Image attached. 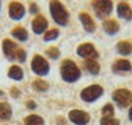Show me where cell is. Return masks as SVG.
Returning <instances> with one entry per match:
<instances>
[{
  "mask_svg": "<svg viewBox=\"0 0 132 125\" xmlns=\"http://www.w3.org/2000/svg\"><path fill=\"white\" fill-rule=\"evenodd\" d=\"M29 12H30L32 14H37V13H39V7H37L35 3H32V4H30V9H29Z\"/></svg>",
  "mask_w": 132,
  "mask_h": 125,
  "instance_id": "83f0119b",
  "label": "cell"
},
{
  "mask_svg": "<svg viewBox=\"0 0 132 125\" xmlns=\"http://www.w3.org/2000/svg\"><path fill=\"white\" fill-rule=\"evenodd\" d=\"M46 55L49 56L50 59H57V58H59V55H60V52H59V49H57V48H49V49L46 50Z\"/></svg>",
  "mask_w": 132,
  "mask_h": 125,
  "instance_id": "484cf974",
  "label": "cell"
},
{
  "mask_svg": "<svg viewBox=\"0 0 132 125\" xmlns=\"http://www.w3.org/2000/svg\"><path fill=\"white\" fill-rule=\"evenodd\" d=\"M16 60L17 62H24V60H26V52H24L23 49H20V48H19V50H17Z\"/></svg>",
  "mask_w": 132,
  "mask_h": 125,
  "instance_id": "4316f807",
  "label": "cell"
},
{
  "mask_svg": "<svg viewBox=\"0 0 132 125\" xmlns=\"http://www.w3.org/2000/svg\"><path fill=\"white\" fill-rule=\"evenodd\" d=\"M33 88L36 89V91H39V92H43V91H47L49 85L45 81H42V79H35L33 81Z\"/></svg>",
  "mask_w": 132,
  "mask_h": 125,
  "instance_id": "7402d4cb",
  "label": "cell"
},
{
  "mask_svg": "<svg viewBox=\"0 0 132 125\" xmlns=\"http://www.w3.org/2000/svg\"><path fill=\"white\" fill-rule=\"evenodd\" d=\"M0 96H3V91H0Z\"/></svg>",
  "mask_w": 132,
  "mask_h": 125,
  "instance_id": "d6a6232c",
  "label": "cell"
},
{
  "mask_svg": "<svg viewBox=\"0 0 132 125\" xmlns=\"http://www.w3.org/2000/svg\"><path fill=\"white\" fill-rule=\"evenodd\" d=\"M32 71L36 75L39 76H45L49 73V69H50V66H49V62H47L43 56L40 55H35L33 56V59H32Z\"/></svg>",
  "mask_w": 132,
  "mask_h": 125,
  "instance_id": "277c9868",
  "label": "cell"
},
{
  "mask_svg": "<svg viewBox=\"0 0 132 125\" xmlns=\"http://www.w3.org/2000/svg\"><path fill=\"white\" fill-rule=\"evenodd\" d=\"M101 125H119V121L116 118H113V116H109V118L102 116V119H101Z\"/></svg>",
  "mask_w": 132,
  "mask_h": 125,
  "instance_id": "d4e9b609",
  "label": "cell"
},
{
  "mask_svg": "<svg viewBox=\"0 0 132 125\" xmlns=\"http://www.w3.org/2000/svg\"><path fill=\"white\" fill-rule=\"evenodd\" d=\"M129 119L132 121V106H131V109H129Z\"/></svg>",
  "mask_w": 132,
  "mask_h": 125,
  "instance_id": "1f68e13d",
  "label": "cell"
},
{
  "mask_svg": "<svg viewBox=\"0 0 132 125\" xmlns=\"http://www.w3.org/2000/svg\"><path fill=\"white\" fill-rule=\"evenodd\" d=\"M76 52L83 59H96L98 58V52H96L95 46L92 43H82V45H79Z\"/></svg>",
  "mask_w": 132,
  "mask_h": 125,
  "instance_id": "ba28073f",
  "label": "cell"
},
{
  "mask_svg": "<svg viewBox=\"0 0 132 125\" xmlns=\"http://www.w3.org/2000/svg\"><path fill=\"white\" fill-rule=\"evenodd\" d=\"M131 69H132V65H131V62L126 60V59H118L112 65V71L115 73H126Z\"/></svg>",
  "mask_w": 132,
  "mask_h": 125,
  "instance_id": "4fadbf2b",
  "label": "cell"
},
{
  "mask_svg": "<svg viewBox=\"0 0 132 125\" xmlns=\"http://www.w3.org/2000/svg\"><path fill=\"white\" fill-rule=\"evenodd\" d=\"M7 75H9V78L14 79V81H22V79H23V71H22L20 66L13 65V66L9 68V73H7Z\"/></svg>",
  "mask_w": 132,
  "mask_h": 125,
  "instance_id": "d6986e66",
  "label": "cell"
},
{
  "mask_svg": "<svg viewBox=\"0 0 132 125\" xmlns=\"http://www.w3.org/2000/svg\"><path fill=\"white\" fill-rule=\"evenodd\" d=\"M32 29L36 35H42L47 30V20L42 16V14H37L32 22Z\"/></svg>",
  "mask_w": 132,
  "mask_h": 125,
  "instance_id": "8fae6325",
  "label": "cell"
},
{
  "mask_svg": "<svg viewBox=\"0 0 132 125\" xmlns=\"http://www.w3.org/2000/svg\"><path fill=\"white\" fill-rule=\"evenodd\" d=\"M17 45L14 42H12L10 39H4L3 40V53L9 60H16V55H17Z\"/></svg>",
  "mask_w": 132,
  "mask_h": 125,
  "instance_id": "30bf717a",
  "label": "cell"
},
{
  "mask_svg": "<svg viewBox=\"0 0 132 125\" xmlns=\"http://www.w3.org/2000/svg\"><path fill=\"white\" fill-rule=\"evenodd\" d=\"M103 30H105L108 35H115V33H118L119 30V25L116 20L113 19H108L103 22Z\"/></svg>",
  "mask_w": 132,
  "mask_h": 125,
  "instance_id": "2e32d148",
  "label": "cell"
},
{
  "mask_svg": "<svg viewBox=\"0 0 132 125\" xmlns=\"http://www.w3.org/2000/svg\"><path fill=\"white\" fill-rule=\"evenodd\" d=\"M83 66H85V69L89 73H92V75H98L99 71H101V66H99V63L96 59H86L85 62H83Z\"/></svg>",
  "mask_w": 132,
  "mask_h": 125,
  "instance_id": "9a60e30c",
  "label": "cell"
},
{
  "mask_svg": "<svg viewBox=\"0 0 132 125\" xmlns=\"http://www.w3.org/2000/svg\"><path fill=\"white\" fill-rule=\"evenodd\" d=\"M26 106L29 109H35V108H36V102H35V101H27L26 102Z\"/></svg>",
  "mask_w": 132,
  "mask_h": 125,
  "instance_id": "f546056e",
  "label": "cell"
},
{
  "mask_svg": "<svg viewBox=\"0 0 132 125\" xmlns=\"http://www.w3.org/2000/svg\"><path fill=\"white\" fill-rule=\"evenodd\" d=\"M12 118V108L6 102H0V119L2 121H7Z\"/></svg>",
  "mask_w": 132,
  "mask_h": 125,
  "instance_id": "ac0fdd59",
  "label": "cell"
},
{
  "mask_svg": "<svg viewBox=\"0 0 132 125\" xmlns=\"http://www.w3.org/2000/svg\"><path fill=\"white\" fill-rule=\"evenodd\" d=\"M102 93H103V88L101 85H90L80 92V98L85 102H93L101 98Z\"/></svg>",
  "mask_w": 132,
  "mask_h": 125,
  "instance_id": "8992f818",
  "label": "cell"
},
{
  "mask_svg": "<svg viewBox=\"0 0 132 125\" xmlns=\"http://www.w3.org/2000/svg\"><path fill=\"white\" fill-rule=\"evenodd\" d=\"M116 13H118L119 17H122L123 20H131L132 19V9L128 3L125 2H121L116 7Z\"/></svg>",
  "mask_w": 132,
  "mask_h": 125,
  "instance_id": "5bb4252c",
  "label": "cell"
},
{
  "mask_svg": "<svg viewBox=\"0 0 132 125\" xmlns=\"http://www.w3.org/2000/svg\"><path fill=\"white\" fill-rule=\"evenodd\" d=\"M49 10L52 14V19L55 20V23L59 26H66L69 22V13L66 7L60 3L59 0H50L49 2Z\"/></svg>",
  "mask_w": 132,
  "mask_h": 125,
  "instance_id": "6da1fadb",
  "label": "cell"
},
{
  "mask_svg": "<svg viewBox=\"0 0 132 125\" xmlns=\"http://www.w3.org/2000/svg\"><path fill=\"white\" fill-rule=\"evenodd\" d=\"M92 7L95 10L96 16L103 19V17L109 16V14L112 13L113 3H112V0H93Z\"/></svg>",
  "mask_w": 132,
  "mask_h": 125,
  "instance_id": "3957f363",
  "label": "cell"
},
{
  "mask_svg": "<svg viewBox=\"0 0 132 125\" xmlns=\"http://www.w3.org/2000/svg\"><path fill=\"white\" fill-rule=\"evenodd\" d=\"M10 93H12V96H13V98H19L20 91H19V89H16V88H12V89H10Z\"/></svg>",
  "mask_w": 132,
  "mask_h": 125,
  "instance_id": "f1b7e54d",
  "label": "cell"
},
{
  "mask_svg": "<svg viewBox=\"0 0 132 125\" xmlns=\"http://www.w3.org/2000/svg\"><path fill=\"white\" fill-rule=\"evenodd\" d=\"M57 36H59V30L57 29H50V30H47V32L45 33V37H43V39L46 40V42H50V40L57 39Z\"/></svg>",
  "mask_w": 132,
  "mask_h": 125,
  "instance_id": "603a6c76",
  "label": "cell"
},
{
  "mask_svg": "<svg viewBox=\"0 0 132 125\" xmlns=\"http://www.w3.org/2000/svg\"><path fill=\"white\" fill-rule=\"evenodd\" d=\"M12 36L16 37L17 40H20V42H26L27 37H29V33H27V30L24 29V27H14L13 30H12Z\"/></svg>",
  "mask_w": 132,
  "mask_h": 125,
  "instance_id": "e0dca14e",
  "label": "cell"
},
{
  "mask_svg": "<svg viewBox=\"0 0 132 125\" xmlns=\"http://www.w3.org/2000/svg\"><path fill=\"white\" fill-rule=\"evenodd\" d=\"M69 119L73 122L75 125H86L89 122V114L80 109H73L69 112Z\"/></svg>",
  "mask_w": 132,
  "mask_h": 125,
  "instance_id": "9c48e42d",
  "label": "cell"
},
{
  "mask_svg": "<svg viewBox=\"0 0 132 125\" xmlns=\"http://www.w3.org/2000/svg\"><path fill=\"white\" fill-rule=\"evenodd\" d=\"M57 124H59V125H63V124H65V119H57Z\"/></svg>",
  "mask_w": 132,
  "mask_h": 125,
  "instance_id": "4dcf8cb0",
  "label": "cell"
},
{
  "mask_svg": "<svg viewBox=\"0 0 132 125\" xmlns=\"http://www.w3.org/2000/svg\"><path fill=\"white\" fill-rule=\"evenodd\" d=\"M116 50H118L121 55H123V56L129 55V53L132 52V45H131V42H126V40H123V42H119L118 45H116Z\"/></svg>",
  "mask_w": 132,
  "mask_h": 125,
  "instance_id": "ffe728a7",
  "label": "cell"
},
{
  "mask_svg": "<svg viewBox=\"0 0 132 125\" xmlns=\"http://www.w3.org/2000/svg\"><path fill=\"white\" fill-rule=\"evenodd\" d=\"M102 116L105 118H109V116H113V106L111 104H106L102 108Z\"/></svg>",
  "mask_w": 132,
  "mask_h": 125,
  "instance_id": "cb8c5ba5",
  "label": "cell"
},
{
  "mask_svg": "<svg viewBox=\"0 0 132 125\" xmlns=\"http://www.w3.org/2000/svg\"><path fill=\"white\" fill-rule=\"evenodd\" d=\"M26 14V9L20 2H10L9 4V17L12 20H22Z\"/></svg>",
  "mask_w": 132,
  "mask_h": 125,
  "instance_id": "52a82bcc",
  "label": "cell"
},
{
  "mask_svg": "<svg viewBox=\"0 0 132 125\" xmlns=\"http://www.w3.org/2000/svg\"><path fill=\"white\" fill-rule=\"evenodd\" d=\"M60 75L65 82H76L80 78V71L73 60L66 59L62 62V66H60Z\"/></svg>",
  "mask_w": 132,
  "mask_h": 125,
  "instance_id": "7a4b0ae2",
  "label": "cell"
},
{
  "mask_svg": "<svg viewBox=\"0 0 132 125\" xmlns=\"http://www.w3.org/2000/svg\"><path fill=\"white\" fill-rule=\"evenodd\" d=\"M24 125H45V121L39 115H29L24 119Z\"/></svg>",
  "mask_w": 132,
  "mask_h": 125,
  "instance_id": "44dd1931",
  "label": "cell"
},
{
  "mask_svg": "<svg viewBox=\"0 0 132 125\" xmlns=\"http://www.w3.org/2000/svg\"><path fill=\"white\" fill-rule=\"evenodd\" d=\"M79 20H80V23H82L83 29L86 30V32H95L96 26H95V22H93V19L90 17V14H88L86 12H80L79 13Z\"/></svg>",
  "mask_w": 132,
  "mask_h": 125,
  "instance_id": "7c38bea8",
  "label": "cell"
},
{
  "mask_svg": "<svg viewBox=\"0 0 132 125\" xmlns=\"http://www.w3.org/2000/svg\"><path fill=\"white\" fill-rule=\"evenodd\" d=\"M0 10H2V0H0Z\"/></svg>",
  "mask_w": 132,
  "mask_h": 125,
  "instance_id": "836d02e7",
  "label": "cell"
},
{
  "mask_svg": "<svg viewBox=\"0 0 132 125\" xmlns=\"http://www.w3.org/2000/svg\"><path fill=\"white\" fill-rule=\"evenodd\" d=\"M112 99L118 106L126 108L132 104V92L128 89H116L112 93Z\"/></svg>",
  "mask_w": 132,
  "mask_h": 125,
  "instance_id": "5b68a950",
  "label": "cell"
}]
</instances>
